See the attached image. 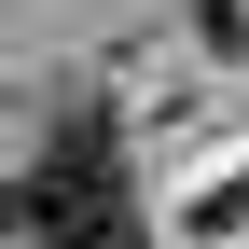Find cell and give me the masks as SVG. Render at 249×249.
I'll return each mask as SVG.
<instances>
[{"label": "cell", "mask_w": 249, "mask_h": 249, "mask_svg": "<svg viewBox=\"0 0 249 249\" xmlns=\"http://www.w3.org/2000/svg\"><path fill=\"white\" fill-rule=\"evenodd\" d=\"M14 208H28V235H42V249H152L139 180H124V152H111L97 111H70V124L42 139V166L14 180Z\"/></svg>", "instance_id": "obj_1"}]
</instances>
